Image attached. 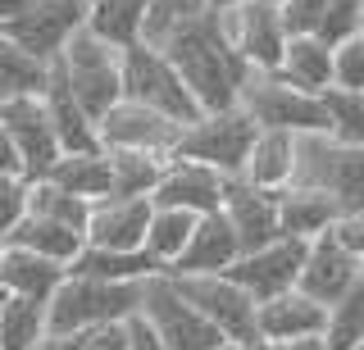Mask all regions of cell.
I'll return each instance as SVG.
<instances>
[{"label": "cell", "instance_id": "obj_42", "mask_svg": "<svg viewBox=\"0 0 364 350\" xmlns=\"http://www.w3.org/2000/svg\"><path fill=\"white\" fill-rule=\"evenodd\" d=\"M333 236H337V241L346 246L355 259H364V214H341L337 228H333Z\"/></svg>", "mask_w": 364, "mask_h": 350}, {"label": "cell", "instance_id": "obj_9", "mask_svg": "<svg viewBox=\"0 0 364 350\" xmlns=\"http://www.w3.org/2000/svg\"><path fill=\"white\" fill-rule=\"evenodd\" d=\"M141 319L155 327V337L168 350H214V346H223V332L205 319L187 296H182L178 282L168 273H159V278L146 282Z\"/></svg>", "mask_w": 364, "mask_h": 350}, {"label": "cell", "instance_id": "obj_43", "mask_svg": "<svg viewBox=\"0 0 364 350\" xmlns=\"http://www.w3.org/2000/svg\"><path fill=\"white\" fill-rule=\"evenodd\" d=\"M128 337H132V350H168L164 341L155 337V327L136 314V319H128Z\"/></svg>", "mask_w": 364, "mask_h": 350}, {"label": "cell", "instance_id": "obj_10", "mask_svg": "<svg viewBox=\"0 0 364 350\" xmlns=\"http://www.w3.org/2000/svg\"><path fill=\"white\" fill-rule=\"evenodd\" d=\"M242 109L259 128H278V132H296V137H310V132H328V109L323 96L296 92L278 73H250Z\"/></svg>", "mask_w": 364, "mask_h": 350}, {"label": "cell", "instance_id": "obj_33", "mask_svg": "<svg viewBox=\"0 0 364 350\" xmlns=\"http://www.w3.org/2000/svg\"><path fill=\"white\" fill-rule=\"evenodd\" d=\"M109 173H114V196H155L159 177H164L168 160L164 155H136V151H105Z\"/></svg>", "mask_w": 364, "mask_h": 350}, {"label": "cell", "instance_id": "obj_45", "mask_svg": "<svg viewBox=\"0 0 364 350\" xmlns=\"http://www.w3.org/2000/svg\"><path fill=\"white\" fill-rule=\"evenodd\" d=\"M77 346H82V337H55V332H50L37 350H77Z\"/></svg>", "mask_w": 364, "mask_h": 350}, {"label": "cell", "instance_id": "obj_35", "mask_svg": "<svg viewBox=\"0 0 364 350\" xmlns=\"http://www.w3.org/2000/svg\"><path fill=\"white\" fill-rule=\"evenodd\" d=\"M323 109H328V137L337 146H355L364 151V92H323Z\"/></svg>", "mask_w": 364, "mask_h": 350}, {"label": "cell", "instance_id": "obj_29", "mask_svg": "<svg viewBox=\"0 0 364 350\" xmlns=\"http://www.w3.org/2000/svg\"><path fill=\"white\" fill-rule=\"evenodd\" d=\"M5 246H23V251H37L46 259H55V264H68L73 268V259L87 251V236L64 228V223H50V219H37V214H28V219L18 223V232L9 236Z\"/></svg>", "mask_w": 364, "mask_h": 350}, {"label": "cell", "instance_id": "obj_34", "mask_svg": "<svg viewBox=\"0 0 364 350\" xmlns=\"http://www.w3.org/2000/svg\"><path fill=\"white\" fill-rule=\"evenodd\" d=\"M323 341L328 350H355L364 341V282H355L337 305H328Z\"/></svg>", "mask_w": 364, "mask_h": 350}, {"label": "cell", "instance_id": "obj_30", "mask_svg": "<svg viewBox=\"0 0 364 350\" xmlns=\"http://www.w3.org/2000/svg\"><path fill=\"white\" fill-rule=\"evenodd\" d=\"M196 223H200V214H191V209H159L155 205L151 232H146V255L159 264V273H168L182 259V251H187L191 236H196Z\"/></svg>", "mask_w": 364, "mask_h": 350}, {"label": "cell", "instance_id": "obj_4", "mask_svg": "<svg viewBox=\"0 0 364 350\" xmlns=\"http://www.w3.org/2000/svg\"><path fill=\"white\" fill-rule=\"evenodd\" d=\"M55 64H60L64 82L73 87V96L82 100V109L96 123L123 100V50L114 46V41L96 37L91 28L77 32Z\"/></svg>", "mask_w": 364, "mask_h": 350}, {"label": "cell", "instance_id": "obj_12", "mask_svg": "<svg viewBox=\"0 0 364 350\" xmlns=\"http://www.w3.org/2000/svg\"><path fill=\"white\" fill-rule=\"evenodd\" d=\"M0 123H5L9 141H14V151H18L23 177H28V182H41L64 155L60 137H55V123L46 114V100L41 96L5 100V105H0Z\"/></svg>", "mask_w": 364, "mask_h": 350}, {"label": "cell", "instance_id": "obj_31", "mask_svg": "<svg viewBox=\"0 0 364 350\" xmlns=\"http://www.w3.org/2000/svg\"><path fill=\"white\" fill-rule=\"evenodd\" d=\"M46 337H50L46 305L28 300V296H5V310H0V346L5 350H37Z\"/></svg>", "mask_w": 364, "mask_h": 350}, {"label": "cell", "instance_id": "obj_14", "mask_svg": "<svg viewBox=\"0 0 364 350\" xmlns=\"http://www.w3.org/2000/svg\"><path fill=\"white\" fill-rule=\"evenodd\" d=\"M305 251H310V241H296V236H278V241L264 246V251L242 255L232 268H228V278H232V282H237V287H242L255 305H264V300H273V296H287V291L301 287Z\"/></svg>", "mask_w": 364, "mask_h": 350}, {"label": "cell", "instance_id": "obj_46", "mask_svg": "<svg viewBox=\"0 0 364 350\" xmlns=\"http://www.w3.org/2000/svg\"><path fill=\"white\" fill-rule=\"evenodd\" d=\"M269 350H328L323 337H305V341H287V346H269Z\"/></svg>", "mask_w": 364, "mask_h": 350}, {"label": "cell", "instance_id": "obj_47", "mask_svg": "<svg viewBox=\"0 0 364 350\" xmlns=\"http://www.w3.org/2000/svg\"><path fill=\"white\" fill-rule=\"evenodd\" d=\"M23 5H28V0H0V23H5V18H14Z\"/></svg>", "mask_w": 364, "mask_h": 350}, {"label": "cell", "instance_id": "obj_51", "mask_svg": "<svg viewBox=\"0 0 364 350\" xmlns=\"http://www.w3.org/2000/svg\"><path fill=\"white\" fill-rule=\"evenodd\" d=\"M0 264H5V241H0Z\"/></svg>", "mask_w": 364, "mask_h": 350}, {"label": "cell", "instance_id": "obj_54", "mask_svg": "<svg viewBox=\"0 0 364 350\" xmlns=\"http://www.w3.org/2000/svg\"><path fill=\"white\" fill-rule=\"evenodd\" d=\"M269 5H282V0H269Z\"/></svg>", "mask_w": 364, "mask_h": 350}, {"label": "cell", "instance_id": "obj_2", "mask_svg": "<svg viewBox=\"0 0 364 350\" xmlns=\"http://www.w3.org/2000/svg\"><path fill=\"white\" fill-rule=\"evenodd\" d=\"M141 300H146V282H100V278L68 273L64 287L55 291V300L46 305V319H50L55 337H87L96 327L136 319Z\"/></svg>", "mask_w": 364, "mask_h": 350}, {"label": "cell", "instance_id": "obj_5", "mask_svg": "<svg viewBox=\"0 0 364 350\" xmlns=\"http://www.w3.org/2000/svg\"><path fill=\"white\" fill-rule=\"evenodd\" d=\"M123 100H136V105L155 109V114L173 119L182 128H191L200 119V105L191 96V87L182 82V73L168 64L164 50L146 46V41L123 50Z\"/></svg>", "mask_w": 364, "mask_h": 350}, {"label": "cell", "instance_id": "obj_6", "mask_svg": "<svg viewBox=\"0 0 364 350\" xmlns=\"http://www.w3.org/2000/svg\"><path fill=\"white\" fill-rule=\"evenodd\" d=\"M255 137H259V123L250 119L242 105L219 109V114H200L187 132H182L173 160L205 164V168H214V173H223V177H242Z\"/></svg>", "mask_w": 364, "mask_h": 350}, {"label": "cell", "instance_id": "obj_15", "mask_svg": "<svg viewBox=\"0 0 364 350\" xmlns=\"http://www.w3.org/2000/svg\"><path fill=\"white\" fill-rule=\"evenodd\" d=\"M223 219L228 228L237 232V246H242V255L250 251H264L282 236V223H278V191H259L250 187L246 177H228L223 187Z\"/></svg>", "mask_w": 364, "mask_h": 350}, {"label": "cell", "instance_id": "obj_32", "mask_svg": "<svg viewBox=\"0 0 364 350\" xmlns=\"http://www.w3.org/2000/svg\"><path fill=\"white\" fill-rule=\"evenodd\" d=\"M46 77H50V64L32 60L23 46L0 32V105L5 100H18V96H41L46 92Z\"/></svg>", "mask_w": 364, "mask_h": 350}, {"label": "cell", "instance_id": "obj_25", "mask_svg": "<svg viewBox=\"0 0 364 350\" xmlns=\"http://www.w3.org/2000/svg\"><path fill=\"white\" fill-rule=\"evenodd\" d=\"M278 77L287 87H296V92H310V96L333 92V46L318 37H291L287 50H282Z\"/></svg>", "mask_w": 364, "mask_h": 350}, {"label": "cell", "instance_id": "obj_44", "mask_svg": "<svg viewBox=\"0 0 364 350\" xmlns=\"http://www.w3.org/2000/svg\"><path fill=\"white\" fill-rule=\"evenodd\" d=\"M0 173H23V164H18V151H14V141H9L5 123H0Z\"/></svg>", "mask_w": 364, "mask_h": 350}, {"label": "cell", "instance_id": "obj_20", "mask_svg": "<svg viewBox=\"0 0 364 350\" xmlns=\"http://www.w3.org/2000/svg\"><path fill=\"white\" fill-rule=\"evenodd\" d=\"M46 114H50L55 123V137H60L64 146V155H87V151H100V128H96V119L82 109V100L73 96V87L64 82V73H60V64H50V77H46Z\"/></svg>", "mask_w": 364, "mask_h": 350}, {"label": "cell", "instance_id": "obj_24", "mask_svg": "<svg viewBox=\"0 0 364 350\" xmlns=\"http://www.w3.org/2000/svg\"><path fill=\"white\" fill-rule=\"evenodd\" d=\"M337 219H341L337 200L323 196V191H310V187H287V191H278V223H282V236L314 241V236L333 232Z\"/></svg>", "mask_w": 364, "mask_h": 350}, {"label": "cell", "instance_id": "obj_39", "mask_svg": "<svg viewBox=\"0 0 364 350\" xmlns=\"http://www.w3.org/2000/svg\"><path fill=\"white\" fill-rule=\"evenodd\" d=\"M333 87L364 92V37H350L333 50Z\"/></svg>", "mask_w": 364, "mask_h": 350}, {"label": "cell", "instance_id": "obj_40", "mask_svg": "<svg viewBox=\"0 0 364 350\" xmlns=\"http://www.w3.org/2000/svg\"><path fill=\"white\" fill-rule=\"evenodd\" d=\"M328 5L333 0H282V23H287L291 37H314L318 23H323V14H328Z\"/></svg>", "mask_w": 364, "mask_h": 350}, {"label": "cell", "instance_id": "obj_19", "mask_svg": "<svg viewBox=\"0 0 364 350\" xmlns=\"http://www.w3.org/2000/svg\"><path fill=\"white\" fill-rule=\"evenodd\" d=\"M323 323H328V305L310 300L301 287L259 305V341L264 346H287V341H305V337H323Z\"/></svg>", "mask_w": 364, "mask_h": 350}, {"label": "cell", "instance_id": "obj_36", "mask_svg": "<svg viewBox=\"0 0 364 350\" xmlns=\"http://www.w3.org/2000/svg\"><path fill=\"white\" fill-rule=\"evenodd\" d=\"M28 214H37V219H50V223H64V228H73V232H82L87 236V219H91V205L87 200H77V196H68L64 187H55V182H32V205Z\"/></svg>", "mask_w": 364, "mask_h": 350}, {"label": "cell", "instance_id": "obj_11", "mask_svg": "<svg viewBox=\"0 0 364 350\" xmlns=\"http://www.w3.org/2000/svg\"><path fill=\"white\" fill-rule=\"evenodd\" d=\"M178 291L223 332V341H259V305L246 296L228 273L173 278Z\"/></svg>", "mask_w": 364, "mask_h": 350}, {"label": "cell", "instance_id": "obj_17", "mask_svg": "<svg viewBox=\"0 0 364 350\" xmlns=\"http://www.w3.org/2000/svg\"><path fill=\"white\" fill-rule=\"evenodd\" d=\"M223 187L228 177L214 173L205 164H191V160H168L164 177H159L151 205L159 209H191V214H219L223 209Z\"/></svg>", "mask_w": 364, "mask_h": 350}, {"label": "cell", "instance_id": "obj_41", "mask_svg": "<svg viewBox=\"0 0 364 350\" xmlns=\"http://www.w3.org/2000/svg\"><path fill=\"white\" fill-rule=\"evenodd\" d=\"M77 350H132V337H128V323H109V327H96V332L82 337Z\"/></svg>", "mask_w": 364, "mask_h": 350}, {"label": "cell", "instance_id": "obj_7", "mask_svg": "<svg viewBox=\"0 0 364 350\" xmlns=\"http://www.w3.org/2000/svg\"><path fill=\"white\" fill-rule=\"evenodd\" d=\"M87 28V0H28L14 18H5V32L14 46H23L32 60L55 64L64 46Z\"/></svg>", "mask_w": 364, "mask_h": 350}, {"label": "cell", "instance_id": "obj_1", "mask_svg": "<svg viewBox=\"0 0 364 350\" xmlns=\"http://www.w3.org/2000/svg\"><path fill=\"white\" fill-rule=\"evenodd\" d=\"M155 50L168 55V64L182 73V82L191 87L200 114H219V109H237L246 96L250 69L242 64V55L228 46V37L219 32V18L210 9L182 18L178 28H168L155 41Z\"/></svg>", "mask_w": 364, "mask_h": 350}, {"label": "cell", "instance_id": "obj_18", "mask_svg": "<svg viewBox=\"0 0 364 350\" xmlns=\"http://www.w3.org/2000/svg\"><path fill=\"white\" fill-rule=\"evenodd\" d=\"M360 282V259L337 241L333 232L314 236L305 251V268H301V291L318 305H337L350 287Z\"/></svg>", "mask_w": 364, "mask_h": 350}, {"label": "cell", "instance_id": "obj_53", "mask_svg": "<svg viewBox=\"0 0 364 350\" xmlns=\"http://www.w3.org/2000/svg\"><path fill=\"white\" fill-rule=\"evenodd\" d=\"M0 310H5V296H0ZM0 350H5V346H0Z\"/></svg>", "mask_w": 364, "mask_h": 350}, {"label": "cell", "instance_id": "obj_50", "mask_svg": "<svg viewBox=\"0 0 364 350\" xmlns=\"http://www.w3.org/2000/svg\"><path fill=\"white\" fill-rule=\"evenodd\" d=\"M360 37H364V0H360Z\"/></svg>", "mask_w": 364, "mask_h": 350}, {"label": "cell", "instance_id": "obj_56", "mask_svg": "<svg viewBox=\"0 0 364 350\" xmlns=\"http://www.w3.org/2000/svg\"><path fill=\"white\" fill-rule=\"evenodd\" d=\"M87 5H91V0H87Z\"/></svg>", "mask_w": 364, "mask_h": 350}, {"label": "cell", "instance_id": "obj_22", "mask_svg": "<svg viewBox=\"0 0 364 350\" xmlns=\"http://www.w3.org/2000/svg\"><path fill=\"white\" fill-rule=\"evenodd\" d=\"M68 264H55L37 251H23V246H5V264H0V291L5 296H28L50 305L55 291L64 287Z\"/></svg>", "mask_w": 364, "mask_h": 350}, {"label": "cell", "instance_id": "obj_26", "mask_svg": "<svg viewBox=\"0 0 364 350\" xmlns=\"http://www.w3.org/2000/svg\"><path fill=\"white\" fill-rule=\"evenodd\" d=\"M151 5L155 0H91L87 5V28L96 37L114 41L119 50L146 41V23H151Z\"/></svg>", "mask_w": 364, "mask_h": 350}, {"label": "cell", "instance_id": "obj_49", "mask_svg": "<svg viewBox=\"0 0 364 350\" xmlns=\"http://www.w3.org/2000/svg\"><path fill=\"white\" fill-rule=\"evenodd\" d=\"M237 5H246V0H205L210 14H223V9H237Z\"/></svg>", "mask_w": 364, "mask_h": 350}, {"label": "cell", "instance_id": "obj_55", "mask_svg": "<svg viewBox=\"0 0 364 350\" xmlns=\"http://www.w3.org/2000/svg\"><path fill=\"white\" fill-rule=\"evenodd\" d=\"M355 350H364V341H360V346H355Z\"/></svg>", "mask_w": 364, "mask_h": 350}, {"label": "cell", "instance_id": "obj_16", "mask_svg": "<svg viewBox=\"0 0 364 350\" xmlns=\"http://www.w3.org/2000/svg\"><path fill=\"white\" fill-rule=\"evenodd\" d=\"M155 205L146 196H105L91 205L87 219V246L100 251H146Z\"/></svg>", "mask_w": 364, "mask_h": 350}, {"label": "cell", "instance_id": "obj_23", "mask_svg": "<svg viewBox=\"0 0 364 350\" xmlns=\"http://www.w3.org/2000/svg\"><path fill=\"white\" fill-rule=\"evenodd\" d=\"M242 177L250 187H259V191H287L296 182V132L259 128Z\"/></svg>", "mask_w": 364, "mask_h": 350}, {"label": "cell", "instance_id": "obj_37", "mask_svg": "<svg viewBox=\"0 0 364 350\" xmlns=\"http://www.w3.org/2000/svg\"><path fill=\"white\" fill-rule=\"evenodd\" d=\"M32 205V182L23 173H0V241L18 232V223L28 219Z\"/></svg>", "mask_w": 364, "mask_h": 350}, {"label": "cell", "instance_id": "obj_48", "mask_svg": "<svg viewBox=\"0 0 364 350\" xmlns=\"http://www.w3.org/2000/svg\"><path fill=\"white\" fill-rule=\"evenodd\" d=\"M214 350H269L264 341H223V346H214Z\"/></svg>", "mask_w": 364, "mask_h": 350}, {"label": "cell", "instance_id": "obj_27", "mask_svg": "<svg viewBox=\"0 0 364 350\" xmlns=\"http://www.w3.org/2000/svg\"><path fill=\"white\" fill-rule=\"evenodd\" d=\"M46 182L64 187L68 196L87 200V205H96V200L114 196V173H109V155L105 151H87V155H60V164L46 173Z\"/></svg>", "mask_w": 364, "mask_h": 350}, {"label": "cell", "instance_id": "obj_8", "mask_svg": "<svg viewBox=\"0 0 364 350\" xmlns=\"http://www.w3.org/2000/svg\"><path fill=\"white\" fill-rule=\"evenodd\" d=\"M214 18H219V32L228 37V46L242 55V64L250 73H278L282 50H287V41H291L278 5H269V0H246V5L223 9V14H214Z\"/></svg>", "mask_w": 364, "mask_h": 350}, {"label": "cell", "instance_id": "obj_3", "mask_svg": "<svg viewBox=\"0 0 364 350\" xmlns=\"http://www.w3.org/2000/svg\"><path fill=\"white\" fill-rule=\"evenodd\" d=\"M337 200L341 214H364V151L337 146L328 132L296 137V182Z\"/></svg>", "mask_w": 364, "mask_h": 350}, {"label": "cell", "instance_id": "obj_21", "mask_svg": "<svg viewBox=\"0 0 364 350\" xmlns=\"http://www.w3.org/2000/svg\"><path fill=\"white\" fill-rule=\"evenodd\" d=\"M242 259V246H237V232L228 228L223 214H205L196 223V236L182 251V259L168 268V278H205V273H228V268Z\"/></svg>", "mask_w": 364, "mask_h": 350}, {"label": "cell", "instance_id": "obj_38", "mask_svg": "<svg viewBox=\"0 0 364 350\" xmlns=\"http://www.w3.org/2000/svg\"><path fill=\"white\" fill-rule=\"evenodd\" d=\"M314 37H318V41H328V46H333V50L341 46V41L360 37V0H333Z\"/></svg>", "mask_w": 364, "mask_h": 350}, {"label": "cell", "instance_id": "obj_52", "mask_svg": "<svg viewBox=\"0 0 364 350\" xmlns=\"http://www.w3.org/2000/svg\"><path fill=\"white\" fill-rule=\"evenodd\" d=\"M360 282H364V259H360Z\"/></svg>", "mask_w": 364, "mask_h": 350}, {"label": "cell", "instance_id": "obj_13", "mask_svg": "<svg viewBox=\"0 0 364 350\" xmlns=\"http://www.w3.org/2000/svg\"><path fill=\"white\" fill-rule=\"evenodd\" d=\"M96 128H100V151H136V155H164V160H173L182 132H187L182 123L155 114L136 100H119Z\"/></svg>", "mask_w": 364, "mask_h": 350}, {"label": "cell", "instance_id": "obj_28", "mask_svg": "<svg viewBox=\"0 0 364 350\" xmlns=\"http://www.w3.org/2000/svg\"><path fill=\"white\" fill-rule=\"evenodd\" d=\"M68 273L100 278V282H151L159 278V264L146 251H100V246H87Z\"/></svg>", "mask_w": 364, "mask_h": 350}]
</instances>
